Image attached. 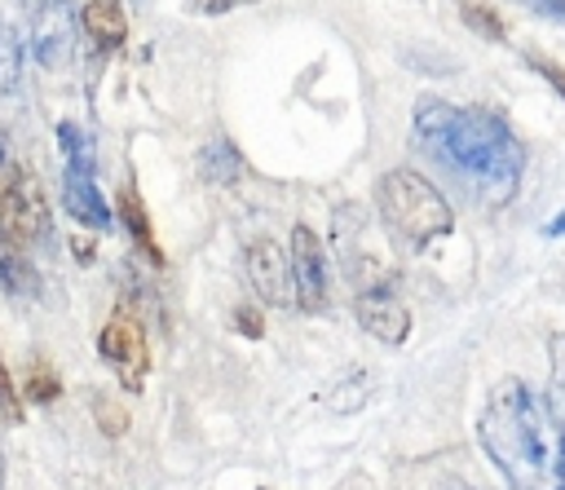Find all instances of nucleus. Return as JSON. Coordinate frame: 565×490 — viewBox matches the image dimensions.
<instances>
[{"mask_svg": "<svg viewBox=\"0 0 565 490\" xmlns=\"http://www.w3.org/2000/svg\"><path fill=\"white\" fill-rule=\"evenodd\" d=\"M353 318H358V327H362L371 340H380V344H402V340L411 335V309H406L402 296L388 287V278L358 287V296H353Z\"/></svg>", "mask_w": 565, "mask_h": 490, "instance_id": "7", "label": "nucleus"}, {"mask_svg": "<svg viewBox=\"0 0 565 490\" xmlns=\"http://www.w3.org/2000/svg\"><path fill=\"white\" fill-rule=\"evenodd\" d=\"M0 291H9L18 300H31L40 291V274H35L26 247H13L9 238H0Z\"/></svg>", "mask_w": 565, "mask_h": 490, "instance_id": "13", "label": "nucleus"}, {"mask_svg": "<svg viewBox=\"0 0 565 490\" xmlns=\"http://www.w3.org/2000/svg\"><path fill=\"white\" fill-rule=\"evenodd\" d=\"M22 415H26L22 388L13 384V375H9V366H4V358H0V419H4V424H22Z\"/></svg>", "mask_w": 565, "mask_h": 490, "instance_id": "21", "label": "nucleus"}, {"mask_svg": "<svg viewBox=\"0 0 565 490\" xmlns=\"http://www.w3.org/2000/svg\"><path fill=\"white\" fill-rule=\"evenodd\" d=\"M366 397H371V375H366V371H344L335 384L322 388V402H327L331 411H340V415L358 411Z\"/></svg>", "mask_w": 565, "mask_h": 490, "instance_id": "15", "label": "nucleus"}, {"mask_svg": "<svg viewBox=\"0 0 565 490\" xmlns=\"http://www.w3.org/2000/svg\"><path fill=\"white\" fill-rule=\"evenodd\" d=\"M247 278H252V291L282 309V305H296V287H291V260H287V247L274 243V238H256L247 247Z\"/></svg>", "mask_w": 565, "mask_h": 490, "instance_id": "8", "label": "nucleus"}, {"mask_svg": "<svg viewBox=\"0 0 565 490\" xmlns=\"http://www.w3.org/2000/svg\"><path fill=\"white\" fill-rule=\"evenodd\" d=\"M97 353H102V362H110L115 380L128 393H141V384L150 375V344H146L141 313L128 300H119L115 313L106 318V327L97 331Z\"/></svg>", "mask_w": 565, "mask_h": 490, "instance_id": "5", "label": "nucleus"}, {"mask_svg": "<svg viewBox=\"0 0 565 490\" xmlns=\"http://www.w3.org/2000/svg\"><path fill=\"white\" fill-rule=\"evenodd\" d=\"M22 35L13 31V22L0 18V93H13L22 79Z\"/></svg>", "mask_w": 565, "mask_h": 490, "instance_id": "16", "label": "nucleus"}, {"mask_svg": "<svg viewBox=\"0 0 565 490\" xmlns=\"http://www.w3.org/2000/svg\"><path fill=\"white\" fill-rule=\"evenodd\" d=\"M543 234H547V238H561V234H565V212H561V216H552V221L543 225Z\"/></svg>", "mask_w": 565, "mask_h": 490, "instance_id": "26", "label": "nucleus"}, {"mask_svg": "<svg viewBox=\"0 0 565 490\" xmlns=\"http://www.w3.org/2000/svg\"><path fill=\"white\" fill-rule=\"evenodd\" d=\"M115 216L128 225V234H132V243L141 247V256H146L150 265H163L159 234H154L150 212H146V203H141V194H137V185H132V181H124V185H119V194H115Z\"/></svg>", "mask_w": 565, "mask_h": 490, "instance_id": "11", "label": "nucleus"}, {"mask_svg": "<svg viewBox=\"0 0 565 490\" xmlns=\"http://www.w3.org/2000/svg\"><path fill=\"white\" fill-rule=\"evenodd\" d=\"M79 22H84V35L102 53H115L128 40V18H124V4L119 0H88L84 13H79Z\"/></svg>", "mask_w": 565, "mask_h": 490, "instance_id": "12", "label": "nucleus"}, {"mask_svg": "<svg viewBox=\"0 0 565 490\" xmlns=\"http://www.w3.org/2000/svg\"><path fill=\"white\" fill-rule=\"evenodd\" d=\"M477 437L512 490H565V424L525 380L508 375L490 388Z\"/></svg>", "mask_w": 565, "mask_h": 490, "instance_id": "2", "label": "nucleus"}, {"mask_svg": "<svg viewBox=\"0 0 565 490\" xmlns=\"http://www.w3.org/2000/svg\"><path fill=\"white\" fill-rule=\"evenodd\" d=\"M375 212L384 230L411 252H424L455 230V212L446 194L415 168H388L375 181Z\"/></svg>", "mask_w": 565, "mask_h": 490, "instance_id": "3", "label": "nucleus"}, {"mask_svg": "<svg viewBox=\"0 0 565 490\" xmlns=\"http://www.w3.org/2000/svg\"><path fill=\"white\" fill-rule=\"evenodd\" d=\"M411 128H415V146L446 177H455L477 203L486 207L512 203L525 172V146L516 141L512 124L499 110L419 97Z\"/></svg>", "mask_w": 565, "mask_h": 490, "instance_id": "1", "label": "nucleus"}, {"mask_svg": "<svg viewBox=\"0 0 565 490\" xmlns=\"http://www.w3.org/2000/svg\"><path fill=\"white\" fill-rule=\"evenodd\" d=\"M88 411H93V424H97L106 437H124V433H128V424H132V419H128V411H124L110 393H93V397H88Z\"/></svg>", "mask_w": 565, "mask_h": 490, "instance_id": "18", "label": "nucleus"}, {"mask_svg": "<svg viewBox=\"0 0 565 490\" xmlns=\"http://www.w3.org/2000/svg\"><path fill=\"white\" fill-rule=\"evenodd\" d=\"M49 234V199L26 163L9 159L0 146V238L13 247H35Z\"/></svg>", "mask_w": 565, "mask_h": 490, "instance_id": "4", "label": "nucleus"}, {"mask_svg": "<svg viewBox=\"0 0 565 490\" xmlns=\"http://www.w3.org/2000/svg\"><path fill=\"white\" fill-rule=\"evenodd\" d=\"M31 49H35V62L49 66V71H62L71 62V13L57 0H49L35 13V40H31Z\"/></svg>", "mask_w": 565, "mask_h": 490, "instance_id": "10", "label": "nucleus"}, {"mask_svg": "<svg viewBox=\"0 0 565 490\" xmlns=\"http://www.w3.org/2000/svg\"><path fill=\"white\" fill-rule=\"evenodd\" d=\"M0 490H4V450H0Z\"/></svg>", "mask_w": 565, "mask_h": 490, "instance_id": "27", "label": "nucleus"}, {"mask_svg": "<svg viewBox=\"0 0 565 490\" xmlns=\"http://www.w3.org/2000/svg\"><path fill=\"white\" fill-rule=\"evenodd\" d=\"M260 490H265V486H260Z\"/></svg>", "mask_w": 565, "mask_h": 490, "instance_id": "28", "label": "nucleus"}, {"mask_svg": "<svg viewBox=\"0 0 565 490\" xmlns=\"http://www.w3.org/2000/svg\"><path fill=\"white\" fill-rule=\"evenodd\" d=\"M459 18H463L477 35H486V40H503V18H499L494 9H486V4H477V0H463V4H459Z\"/></svg>", "mask_w": 565, "mask_h": 490, "instance_id": "20", "label": "nucleus"}, {"mask_svg": "<svg viewBox=\"0 0 565 490\" xmlns=\"http://www.w3.org/2000/svg\"><path fill=\"white\" fill-rule=\"evenodd\" d=\"M287 260H291L296 309L300 313H322L327 309V252H322V238L309 225H296L291 230Z\"/></svg>", "mask_w": 565, "mask_h": 490, "instance_id": "6", "label": "nucleus"}, {"mask_svg": "<svg viewBox=\"0 0 565 490\" xmlns=\"http://www.w3.org/2000/svg\"><path fill=\"white\" fill-rule=\"evenodd\" d=\"M234 327H238L243 335H252V340H260V335H265L260 309H252V305H238V309H234Z\"/></svg>", "mask_w": 565, "mask_h": 490, "instance_id": "23", "label": "nucleus"}, {"mask_svg": "<svg viewBox=\"0 0 565 490\" xmlns=\"http://www.w3.org/2000/svg\"><path fill=\"white\" fill-rule=\"evenodd\" d=\"M62 203H66V212H71L79 225H88V230H106L110 216H115V212L106 207L97 181H93V168H75V163L62 168Z\"/></svg>", "mask_w": 565, "mask_h": 490, "instance_id": "9", "label": "nucleus"}, {"mask_svg": "<svg viewBox=\"0 0 565 490\" xmlns=\"http://www.w3.org/2000/svg\"><path fill=\"white\" fill-rule=\"evenodd\" d=\"M243 4H256V0H190V9H199V13H230Z\"/></svg>", "mask_w": 565, "mask_h": 490, "instance_id": "24", "label": "nucleus"}, {"mask_svg": "<svg viewBox=\"0 0 565 490\" xmlns=\"http://www.w3.org/2000/svg\"><path fill=\"white\" fill-rule=\"evenodd\" d=\"M238 155H234V146L230 141H212L207 150H203V181H234L238 177Z\"/></svg>", "mask_w": 565, "mask_h": 490, "instance_id": "19", "label": "nucleus"}, {"mask_svg": "<svg viewBox=\"0 0 565 490\" xmlns=\"http://www.w3.org/2000/svg\"><path fill=\"white\" fill-rule=\"evenodd\" d=\"M525 62H530L543 79H552V84H556V93L565 97V71H561V62H552V57H543V53H525Z\"/></svg>", "mask_w": 565, "mask_h": 490, "instance_id": "22", "label": "nucleus"}, {"mask_svg": "<svg viewBox=\"0 0 565 490\" xmlns=\"http://www.w3.org/2000/svg\"><path fill=\"white\" fill-rule=\"evenodd\" d=\"M57 393H62V375L53 371V362L49 358H31L26 375H22V402L49 406V402H57Z\"/></svg>", "mask_w": 565, "mask_h": 490, "instance_id": "14", "label": "nucleus"}, {"mask_svg": "<svg viewBox=\"0 0 565 490\" xmlns=\"http://www.w3.org/2000/svg\"><path fill=\"white\" fill-rule=\"evenodd\" d=\"M525 4H534L539 13H552L556 22H565V0H525Z\"/></svg>", "mask_w": 565, "mask_h": 490, "instance_id": "25", "label": "nucleus"}, {"mask_svg": "<svg viewBox=\"0 0 565 490\" xmlns=\"http://www.w3.org/2000/svg\"><path fill=\"white\" fill-rule=\"evenodd\" d=\"M57 146H62V159H66V163H75V168H97V146H93V137H88L79 124L62 119V124H57Z\"/></svg>", "mask_w": 565, "mask_h": 490, "instance_id": "17", "label": "nucleus"}]
</instances>
